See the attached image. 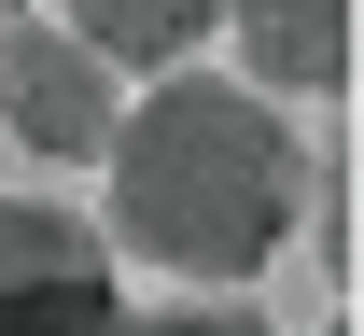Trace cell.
Masks as SVG:
<instances>
[{
    "instance_id": "1",
    "label": "cell",
    "mask_w": 364,
    "mask_h": 336,
    "mask_svg": "<svg viewBox=\"0 0 364 336\" xmlns=\"http://www.w3.org/2000/svg\"><path fill=\"white\" fill-rule=\"evenodd\" d=\"M112 224L98 239L140 252V266H168L196 294H238L267 281L280 239H294V210H309V141H294V112L267 85H238V70H154V98L112 112Z\"/></svg>"
},
{
    "instance_id": "2",
    "label": "cell",
    "mask_w": 364,
    "mask_h": 336,
    "mask_svg": "<svg viewBox=\"0 0 364 336\" xmlns=\"http://www.w3.org/2000/svg\"><path fill=\"white\" fill-rule=\"evenodd\" d=\"M0 336H127V281L85 210L0 196Z\"/></svg>"
},
{
    "instance_id": "3",
    "label": "cell",
    "mask_w": 364,
    "mask_h": 336,
    "mask_svg": "<svg viewBox=\"0 0 364 336\" xmlns=\"http://www.w3.org/2000/svg\"><path fill=\"white\" fill-rule=\"evenodd\" d=\"M112 56L70 43V28H43V14H14L0 28V126H14V154H43V168H85L98 141H112Z\"/></svg>"
},
{
    "instance_id": "4",
    "label": "cell",
    "mask_w": 364,
    "mask_h": 336,
    "mask_svg": "<svg viewBox=\"0 0 364 336\" xmlns=\"http://www.w3.org/2000/svg\"><path fill=\"white\" fill-rule=\"evenodd\" d=\"M238 70L267 98H336L350 85V0H225Z\"/></svg>"
},
{
    "instance_id": "5",
    "label": "cell",
    "mask_w": 364,
    "mask_h": 336,
    "mask_svg": "<svg viewBox=\"0 0 364 336\" xmlns=\"http://www.w3.org/2000/svg\"><path fill=\"white\" fill-rule=\"evenodd\" d=\"M225 28V0H70V43H98L112 70H182Z\"/></svg>"
},
{
    "instance_id": "6",
    "label": "cell",
    "mask_w": 364,
    "mask_h": 336,
    "mask_svg": "<svg viewBox=\"0 0 364 336\" xmlns=\"http://www.w3.org/2000/svg\"><path fill=\"white\" fill-rule=\"evenodd\" d=\"M127 336H280V323L238 308V294H182V308H154V323H127Z\"/></svg>"
},
{
    "instance_id": "7",
    "label": "cell",
    "mask_w": 364,
    "mask_h": 336,
    "mask_svg": "<svg viewBox=\"0 0 364 336\" xmlns=\"http://www.w3.org/2000/svg\"><path fill=\"white\" fill-rule=\"evenodd\" d=\"M0 14H14V0H0Z\"/></svg>"
}]
</instances>
